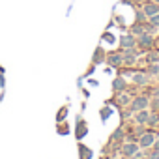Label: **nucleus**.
<instances>
[{
    "instance_id": "obj_15",
    "label": "nucleus",
    "mask_w": 159,
    "mask_h": 159,
    "mask_svg": "<svg viewBox=\"0 0 159 159\" xmlns=\"http://www.w3.org/2000/svg\"><path fill=\"white\" fill-rule=\"evenodd\" d=\"M79 153H81V159H92V150L84 144H79Z\"/></svg>"
},
{
    "instance_id": "obj_25",
    "label": "nucleus",
    "mask_w": 159,
    "mask_h": 159,
    "mask_svg": "<svg viewBox=\"0 0 159 159\" xmlns=\"http://www.w3.org/2000/svg\"><path fill=\"white\" fill-rule=\"evenodd\" d=\"M152 148H153V150H159V139H155V142H153Z\"/></svg>"
},
{
    "instance_id": "obj_24",
    "label": "nucleus",
    "mask_w": 159,
    "mask_h": 159,
    "mask_svg": "<svg viewBox=\"0 0 159 159\" xmlns=\"http://www.w3.org/2000/svg\"><path fill=\"white\" fill-rule=\"evenodd\" d=\"M152 107H153V109H159V99H155V101H152Z\"/></svg>"
},
{
    "instance_id": "obj_4",
    "label": "nucleus",
    "mask_w": 159,
    "mask_h": 159,
    "mask_svg": "<svg viewBox=\"0 0 159 159\" xmlns=\"http://www.w3.org/2000/svg\"><path fill=\"white\" fill-rule=\"evenodd\" d=\"M153 142H155V135H153V131H146L144 135L139 137V146H140V150H148V148H152Z\"/></svg>"
},
{
    "instance_id": "obj_2",
    "label": "nucleus",
    "mask_w": 159,
    "mask_h": 159,
    "mask_svg": "<svg viewBox=\"0 0 159 159\" xmlns=\"http://www.w3.org/2000/svg\"><path fill=\"white\" fill-rule=\"evenodd\" d=\"M148 105H150V98H148V96H137V98H133V99H131L129 109H131L133 112H137V111L148 109Z\"/></svg>"
},
{
    "instance_id": "obj_3",
    "label": "nucleus",
    "mask_w": 159,
    "mask_h": 159,
    "mask_svg": "<svg viewBox=\"0 0 159 159\" xmlns=\"http://www.w3.org/2000/svg\"><path fill=\"white\" fill-rule=\"evenodd\" d=\"M131 94L127 92V90H124V92H114V98H112V103L114 105H118V107H129V103H131Z\"/></svg>"
},
{
    "instance_id": "obj_10",
    "label": "nucleus",
    "mask_w": 159,
    "mask_h": 159,
    "mask_svg": "<svg viewBox=\"0 0 159 159\" xmlns=\"http://www.w3.org/2000/svg\"><path fill=\"white\" fill-rule=\"evenodd\" d=\"M112 90H114V92H124V90H127V83H125V77H124V75H118L114 81H112Z\"/></svg>"
},
{
    "instance_id": "obj_19",
    "label": "nucleus",
    "mask_w": 159,
    "mask_h": 159,
    "mask_svg": "<svg viewBox=\"0 0 159 159\" xmlns=\"http://www.w3.org/2000/svg\"><path fill=\"white\" fill-rule=\"evenodd\" d=\"M148 75H159V66L150 64V66H148Z\"/></svg>"
},
{
    "instance_id": "obj_6",
    "label": "nucleus",
    "mask_w": 159,
    "mask_h": 159,
    "mask_svg": "<svg viewBox=\"0 0 159 159\" xmlns=\"http://www.w3.org/2000/svg\"><path fill=\"white\" fill-rule=\"evenodd\" d=\"M137 45H139L140 49H152V47L155 45V39L152 38V34L144 32V34H140V36L137 38Z\"/></svg>"
},
{
    "instance_id": "obj_16",
    "label": "nucleus",
    "mask_w": 159,
    "mask_h": 159,
    "mask_svg": "<svg viewBox=\"0 0 159 159\" xmlns=\"http://www.w3.org/2000/svg\"><path fill=\"white\" fill-rule=\"evenodd\" d=\"M86 135V122L84 120H79V125H77V139H83Z\"/></svg>"
},
{
    "instance_id": "obj_20",
    "label": "nucleus",
    "mask_w": 159,
    "mask_h": 159,
    "mask_svg": "<svg viewBox=\"0 0 159 159\" xmlns=\"http://www.w3.org/2000/svg\"><path fill=\"white\" fill-rule=\"evenodd\" d=\"M148 21H150V25H153L155 28H159V13H155V15L148 17Z\"/></svg>"
},
{
    "instance_id": "obj_13",
    "label": "nucleus",
    "mask_w": 159,
    "mask_h": 159,
    "mask_svg": "<svg viewBox=\"0 0 159 159\" xmlns=\"http://www.w3.org/2000/svg\"><path fill=\"white\" fill-rule=\"evenodd\" d=\"M124 139H125V129H124V127H118V129H114V131H112V135H111V139H109V140H111V142H118V144H120V142H124Z\"/></svg>"
},
{
    "instance_id": "obj_18",
    "label": "nucleus",
    "mask_w": 159,
    "mask_h": 159,
    "mask_svg": "<svg viewBox=\"0 0 159 159\" xmlns=\"http://www.w3.org/2000/svg\"><path fill=\"white\" fill-rule=\"evenodd\" d=\"M155 124H159V114H157V112H150V116H148V125H155Z\"/></svg>"
},
{
    "instance_id": "obj_23",
    "label": "nucleus",
    "mask_w": 159,
    "mask_h": 159,
    "mask_svg": "<svg viewBox=\"0 0 159 159\" xmlns=\"http://www.w3.org/2000/svg\"><path fill=\"white\" fill-rule=\"evenodd\" d=\"M109 118V109H101V120H107Z\"/></svg>"
},
{
    "instance_id": "obj_14",
    "label": "nucleus",
    "mask_w": 159,
    "mask_h": 159,
    "mask_svg": "<svg viewBox=\"0 0 159 159\" xmlns=\"http://www.w3.org/2000/svg\"><path fill=\"white\" fill-rule=\"evenodd\" d=\"M144 32H146V30H144V25H142V23H137V25H133V26L129 28V34L135 36V38H139V36L144 34Z\"/></svg>"
},
{
    "instance_id": "obj_8",
    "label": "nucleus",
    "mask_w": 159,
    "mask_h": 159,
    "mask_svg": "<svg viewBox=\"0 0 159 159\" xmlns=\"http://www.w3.org/2000/svg\"><path fill=\"white\" fill-rule=\"evenodd\" d=\"M105 62L111 67H120L124 64V56H122V52H111V54L105 56Z\"/></svg>"
},
{
    "instance_id": "obj_26",
    "label": "nucleus",
    "mask_w": 159,
    "mask_h": 159,
    "mask_svg": "<svg viewBox=\"0 0 159 159\" xmlns=\"http://www.w3.org/2000/svg\"><path fill=\"white\" fill-rule=\"evenodd\" d=\"M125 159H139L137 155H129V157H125Z\"/></svg>"
},
{
    "instance_id": "obj_27",
    "label": "nucleus",
    "mask_w": 159,
    "mask_h": 159,
    "mask_svg": "<svg viewBox=\"0 0 159 159\" xmlns=\"http://www.w3.org/2000/svg\"><path fill=\"white\" fill-rule=\"evenodd\" d=\"M153 94H155V96L159 98V88H155V92H153Z\"/></svg>"
},
{
    "instance_id": "obj_21",
    "label": "nucleus",
    "mask_w": 159,
    "mask_h": 159,
    "mask_svg": "<svg viewBox=\"0 0 159 159\" xmlns=\"http://www.w3.org/2000/svg\"><path fill=\"white\" fill-rule=\"evenodd\" d=\"M146 60L148 62H159V52H148Z\"/></svg>"
},
{
    "instance_id": "obj_5",
    "label": "nucleus",
    "mask_w": 159,
    "mask_h": 159,
    "mask_svg": "<svg viewBox=\"0 0 159 159\" xmlns=\"http://www.w3.org/2000/svg\"><path fill=\"white\" fill-rule=\"evenodd\" d=\"M118 45H120L122 51L124 49H133V47H137V38L131 36V34H124V36L118 38Z\"/></svg>"
},
{
    "instance_id": "obj_12",
    "label": "nucleus",
    "mask_w": 159,
    "mask_h": 159,
    "mask_svg": "<svg viewBox=\"0 0 159 159\" xmlns=\"http://www.w3.org/2000/svg\"><path fill=\"white\" fill-rule=\"evenodd\" d=\"M142 11H144L146 17H152V15L159 13V4H155V2H146V4L142 6Z\"/></svg>"
},
{
    "instance_id": "obj_9",
    "label": "nucleus",
    "mask_w": 159,
    "mask_h": 159,
    "mask_svg": "<svg viewBox=\"0 0 159 159\" xmlns=\"http://www.w3.org/2000/svg\"><path fill=\"white\" fill-rule=\"evenodd\" d=\"M131 81H133V84H137V86H146V84L150 83V75H148V73H133V75H131Z\"/></svg>"
},
{
    "instance_id": "obj_17",
    "label": "nucleus",
    "mask_w": 159,
    "mask_h": 159,
    "mask_svg": "<svg viewBox=\"0 0 159 159\" xmlns=\"http://www.w3.org/2000/svg\"><path fill=\"white\" fill-rule=\"evenodd\" d=\"M99 62H105V56H103V49L99 47L94 54V64H99Z\"/></svg>"
},
{
    "instance_id": "obj_28",
    "label": "nucleus",
    "mask_w": 159,
    "mask_h": 159,
    "mask_svg": "<svg viewBox=\"0 0 159 159\" xmlns=\"http://www.w3.org/2000/svg\"><path fill=\"white\" fill-rule=\"evenodd\" d=\"M152 2H155V4H159V0H152Z\"/></svg>"
},
{
    "instance_id": "obj_7",
    "label": "nucleus",
    "mask_w": 159,
    "mask_h": 159,
    "mask_svg": "<svg viewBox=\"0 0 159 159\" xmlns=\"http://www.w3.org/2000/svg\"><path fill=\"white\" fill-rule=\"evenodd\" d=\"M122 56H124V66H133L137 62V58H139V51L135 47L133 49H124Z\"/></svg>"
},
{
    "instance_id": "obj_1",
    "label": "nucleus",
    "mask_w": 159,
    "mask_h": 159,
    "mask_svg": "<svg viewBox=\"0 0 159 159\" xmlns=\"http://www.w3.org/2000/svg\"><path fill=\"white\" fill-rule=\"evenodd\" d=\"M139 150H140V146H139V142H137V140H124V142H122V146H120V153H122L124 157L135 155Z\"/></svg>"
},
{
    "instance_id": "obj_29",
    "label": "nucleus",
    "mask_w": 159,
    "mask_h": 159,
    "mask_svg": "<svg viewBox=\"0 0 159 159\" xmlns=\"http://www.w3.org/2000/svg\"><path fill=\"white\" fill-rule=\"evenodd\" d=\"M155 43H157V45H159V39H157V41H155Z\"/></svg>"
},
{
    "instance_id": "obj_22",
    "label": "nucleus",
    "mask_w": 159,
    "mask_h": 159,
    "mask_svg": "<svg viewBox=\"0 0 159 159\" xmlns=\"http://www.w3.org/2000/svg\"><path fill=\"white\" fill-rule=\"evenodd\" d=\"M66 112H67V107H62L60 111H58V116H56V120L60 122V120H64L66 118Z\"/></svg>"
},
{
    "instance_id": "obj_11",
    "label": "nucleus",
    "mask_w": 159,
    "mask_h": 159,
    "mask_svg": "<svg viewBox=\"0 0 159 159\" xmlns=\"http://www.w3.org/2000/svg\"><path fill=\"white\" fill-rule=\"evenodd\" d=\"M148 116H150V112L146 111V109H142V111H137V112H133V120L139 124V125H146L148 124Z\"/></svg>"
},
{
    "instance_id": "obj_30",
    "label": "nucleus",
    "mask_w": 159,
    "mask_h": 159,
    "mask_svg": "<svg viewBox=\"0 0 159 159\" xmlns=\"http://www.w3.org/2000/svg\"><path fill=\"white\" fill-rule=\"evenodd\" d=\"M142 159H148V157H142Z\"/></svg>"
}]
</instances>
